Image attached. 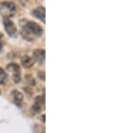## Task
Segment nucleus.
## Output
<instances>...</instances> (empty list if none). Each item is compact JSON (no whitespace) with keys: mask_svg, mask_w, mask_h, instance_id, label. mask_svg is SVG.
<instances>
[{"mask_svg":"<svg viewBox=\"0 0 134 133\" xmlns=\"http://www.w3.org/2000/svg\"><path fill=\"white\" fill-rule=\"evenodd\" d=\"M7 78H8V75L6 72H5V70L0 68V84H1V85L5 84V82H6L7 80Z\"/></svg>","mask_w":134,"mask_h":133,"instance_id":"nucleus-9","label":"nucleus"},{"mask_svg":"<svg viewBox=\"0 0 134 133\" xmlns=\"http://www.w3.org/2000/svg\"><path fill=\"white\" fill-rule=\"evenodd\" d=\"M16 11L15 5L12 2H3L0 6V13L5 18H8L10 16H13Z\"/></svg>","mask_w":134,"mask_h":133,"instance_id":"nucleus-2","label":"nucleus"},{"mask_svg":"<svg viewBox=\"0 0 134 133\" xmlns=\"http://www.w3.org/2000/svg\"><path fill=\"white\" fill-rule=\"evenodd\" d=\"M40 75V78H41L42 80H45V77H44V72H41V73H38V76Z\"/></svg>","mask_w":134,"mask_h":133,"instance_id":"nucleus-12","label":"nucleus"},{"mask_svg":"<svg viewBox=\"0 0 134 133\" xmlns=\"http://www.w3.org/2000/svg\"><path fill=\"white\" fill-rule=\"evenodd\" d=\"M4 25H5V31L8 33V35L12 36V37L15 35L17 30H16L15 23H14L11 20H9V18H5V19H4Z\"/></svg>","mask_w":134,"mask_h":133,"instance_id":"nucleus-3","label":"nucleus"},{"mask_svg":"<svg viewBox=\"0 0 134 133\" xmlns=\"http://www.w3.org/2000/svg\"><path fill=\"white\" fill-rule=\"evenodd\" d=\"M34 64V60L28 55H25L22 58V64L25 68H30Z\"/></svg>","mask_w":134,"mask_h":133,"instance_id":"nucleus-7","label":"nucleus"},{"mask_svg":"<svg viewBox=\"0 0 134 133\" xmlns=\"http://www.w3.org/2000/svg\"><path fill=\"white\" fill-rule=\"evenodd\" d=\"M12 95H13L15 103L20 106V104L23 101V95H22L20 91H18V90H14V91L12 92Z\"/></svg>","mask_w":134,"mask_h":133,"instance_id":"nucleus-6","label":"nucleus"},{"mask_svg":"<svg viewBox=\"0 0 134 133\" xmlns=\"http://www.w3.org/2000/svg\"><path fill=\"white\" fill-rule=\"evenodd\" d=\"M6 69L10 72H13V75L14 74H20V67L17 64H10L6 66Z\"/></svg>","mask_w":134,"mask_h":133,"instance_id":"nucleus-8","label":"nucleus"},{"mask_svg":"<svg viewBox=\"0 0 134 133\" xmlns=\"http://www.w3.org/2000/svg\"><path fill=\"white\" fill-rule=\"evenodd\" d=\"M1 37H2V34H1V33H0V38H1Z\"/></svg>","mask_w":134,"mask_h":133,"instance_id":"nucleus-15","label":"nucleus"},{"mask_svg":"<svg viewBox=\"0 0 134 133\" xmlns=\"http://www.w3.org/2000/svg\"><path fill=\"white\" fill-rule=\"evenodd\" d=\"M24 28H25V31H23L22 32L26 33V36H24V38H26L27 39H29V35L40 37L43 33L42 28L38 23H34V22H25Z\"/></svg>","mask_w":134,"mask_h":133,"instance_id":"nucleus-1","label":"nucleus"},{"mask_svg":"<svg viewBox=\"0 0 134 133\" xmlns=\"http://www.w3.org/2000/svg\"><path fill=\"white\" fill-rule=\"evenodd\" d=\"M0 94H1V90H0Z\"/></svg>","mask_w":134,"mask_h":133,"instance_id":"nucleus-16","label":"nucleus"},{"mask_svg":"<svg viewBox=\"0 0 134 133\" xmlns=\"http://www.w3.org/2000/svg\"><path fill=\"white\" fill-rule=\"evenodd\" d=\"M2 47H3V44H2V42L0 41V51L2 50Z\"/></svg>","mask_w":134,"mask_h":133,"instance_id":"nucleus-13","label":"nucleus"},{"mask_svg":"<svg viewBox=\"0 0 134 133\" xmlns=\"http://www.w3.org/2000/svg\"><path fill=\"white\" fill-rule=\"evenodd\" d=\"M13 80L15 81V83H19L21 81V75L20 74H14Z\"/></svg>","mask_w":134,"mask_h":133,"instance_id":"nucleus-11","label":"nucleus"},{"mask_svg":"<svg viewBox=\"0 0 134 133\" xmlns=\"http://www.w3.org/2000/svg\"><path fill=\"white\" fill-rule=\"evenodd\" d=\"M32 110H33V112L35 113V114L40 113V111H41V104H38V103H35L33 107H32Z\"/></svg>","mask_w":134,"mask_h":133,"instance_id":"nucleus-10","label":"nucleus"},{"mask_svg":"<svg viewBox=\"0 0 134 133\" xmlns=\"http://www.w3.org/2000/svg\"><path fill=\"white\" fill-rule=\"evenodd\" d=\"M33 55L35 57V59L38 61V63H43L45 61V57H46V53H45V50L43 49H36L33 52Z\"/></svg>","mask_w":134,"mask_h":133,"instance_id":"nucleus-5","label":"nucleus"},{"mask_svg":"<svg viewBox=\"0 0 134 133\" xmlns=\"http://www.w3.org/2000/svg\"><path fill=\"white\" fill-rule=\"evenodd\" d=\"M22 2H23V3H26L27 1H29V0H21Z\"/></svg>","mask_w":134,"mask_h":133,"instance_id":"nucleus-14","label":"nucleus"},{"mask_svg":"<svg viewBox=\"0 0 134 133\" xmlns=\"http://www.w3.org/2000/svg\"><path fill=\"white\" fill-rule=\"evenodd\" d=\"M32 15L35 16V17H37L38 19H40L43 23H45V15H46V10H45L44 7H42V6L37 7L36 9L33 10Z\"/></svg>","mask_w":134,"mask_h":133,"instance_id":"nucleus-4","label":"nucleus"}]
</instances>
